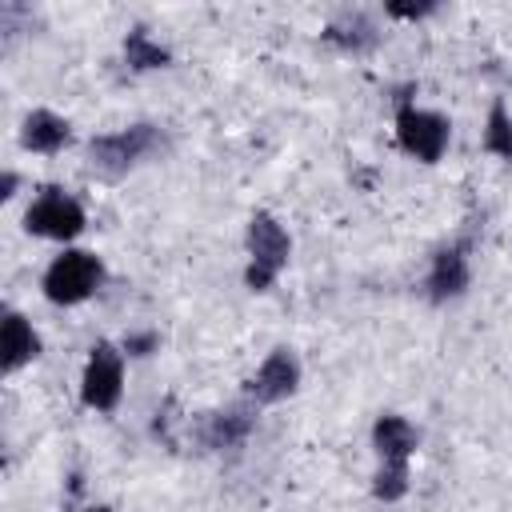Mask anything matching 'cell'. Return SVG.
<instances>
[{
  "label": "cell",
  "mask_w": 512,
  "mask_h": 512,
  "mask_svg": "<svg viewBox=\"0 0 512 512\" xmlns=\"http://www.w3.org/2000/svg\"><path fill=\"white\" fill-rule=\"evenodd\" d=\"M160 144H164L160 128H152V124H132V128H120L108 136H92L88 140V168L104 180H120L144 156H152Z\"/></svg>",
  "instance_id": "6da1fadb"
},
{
  "label": "cell",
  "mask_w": 512,
  "mask_h": 512,
  "mask_svg": "<svg viewBox=\"0 0 512 512\" xmlns=\"http://www.w3.org/2000/svg\"><path fill=\"white\" fill-rule=\"evenodd\" d=\"M292 256V240L288 232L276 224V216L268 212H256L248 220V268H244V284L252 292H264L276 284V276L284 272Z\"/></svg>",
  "instance_id": "7a4b0ae2"
},
{
  "label": "cell",
  "mask_w": 512,
  "mask_h": 512,
  "mask_svg": "<svg viewBox=\"0 0 512 512\" xmlns=\"http://www.w3.org/2000/svg\"><path fill=\"white\" fill-rule=\"evenodd\" d=\"M100 280H104V268H100V260L92 256V252H84V248H64L52 264H48V272H44V296L52 300V304H80V300H88L96 288H100Z\"/></svg>",
  "instance_id": "3957f363"
},
{
  "label": "cell",
  "mask_w": 512,
  "mask_h": 512,
  "mask_svg": "<svg viewBox=\"0 0 512 512\" xmlns=\"http://www.w3.org/2000/svg\"><path fill=\"white\" fill-rule=\"evenodd\" d=\"M448 120L440 112H428V108H416V104H400L396 108V140L408 156H416L420 164H436L448 148Z\"/></svg>",
  "instance_id": "277c9868"
},
{
  "label": "cell",
  "mask_w": 512,
  "mask_h": 512,
  "mask_svg": "<svg viewBox=\"0 0 512 512\" xmlns=\"http://www.w3.org/2000/svg\"><path fill=\"white\" fill-rule=\"evenodd\" d=\"M120 392H124V356L116 352V344L100 340L88 352V364L80 376V400L96 412H112L120 404Z\"/></svg>",
  "instance_id": "5b68a950"
},
{
  "label": "cell",
  "mask_w": 512,
  "mask_h": 512,
  "mask_svg": "<svg viewBox=\"0 0 512 512\" xmlns=\"http://www.w3.org/2000/svg\"><path fill=\"white\" fill-rule=\"evenodd\" d=\"M24 232L44 236V240H72L84 232V208L68 192L44 188L24 212Z\"/></svg>",
  "instance_id": "8992f818"
},
{
  "label": "cell",
  "mask_w": 512,
  "mask_h": 512,
  "mask_svg": "<svg viewBox=\"0 0 512 512\" xmlns=\"http://www.w3.org/2000/svg\"><path fill=\"white\" fill-rule=\"evenodd\" d=\"M300 384V360L292 348H272L268 360L256 368V376L248 380V396L256 404H276V400H288Z\"/></svg>",
  "instance_id": "52a82bcc"
},
{
  "label": "cell",
  "mask_w": 512,
  "mask_h": 512,
  "mask_svg": "<svg viewBox=\"0 0 512 512\" xmlns=\"http://www.w3.org/2000/svg\"><path fill=\"white\" fill-rule=\"evenodd\" d=\"M416 444H420L416 428L404 416H396V412H384L372 424V448H376L380 464H408V456L416 452Z\"/></svg>",
  "instance_id": "ba28073f"
},
{
  "label": "cell",
  "mask_w": 512,
  "mask_h": 512,
  "mask_svg": "<svg viewBox=\"0 0 512 512\" xmlns=\"http://www.w3.org/2000/svg\"><path fill=\"white\" fill-rule=\"evenodd\" d=\"M464 288H468V256H464V248H440L432 256V268H428V296L436 304H444V300H456Z\"/></svg>",
  "instance_id": "9c48e42d"
},
{
  "label": "cell",
  "mask_w": 512,
  "mask_h": 512,
  "mask_svg": "<svg viewBox=\"0 0 512 512\" xmlns=\"http://www.w3.org/2000/svg\"><path fill=\"white\" fill-rule=\"evenodd\" d=\"M68 136H72V128H68V120L64 116H56L52 108H36V112H28L24 116V124H20V144L28 148V152H60L64 144H68Z\"/></svg>",
  "instance_id": "30bf717a"
},
{
  "label": "cell",
  "mask_w": 512,
  "mask_h": 512,
  "mask_svg": "<svg viewBox=\"0 0 512 512\" xmlns=\"http://www.w3.org/2000/svg\"><path fill=\"white\" fill-rule=\"evenodd\" d=\"M0 348H4V372H20L28 360L40 356V336L32 332V324L20 316V312H8L4 316V336H0Z\"/></svg>",
  "instance_id": "8fae6325"
},
{
  "label": "cell",
  "mask_w": 512,
  "mask_h": 512,
  "mask_svg": "<svg viewBox=\"0 0 512 512\" xmlns=\"http://www.w3.org/2000/svg\"><path fill=\"white\" fill-rule=\"evenodd\" d=\"M252 428V416L232 408V412H212L208 416V428H204V440L208 448H236Z\"/></svg>",
  "instance_id": "7c38bea8"
},
{
  "label": "cell",
  "mask_w": 512,
  "mask_h": 512,
  "mask_svg": "<svg viewBox=\"0 0 512 512\" xmlns=\"http://www.w3.org/2000/svg\"><path fill=\"white\" fill-rule=\"evenodd\" d=\"M124 60H128V68L148 72V68H164L172 56H168V48H160L144 28H132L128 40H124Z\"/></svg>",
  "instance_id": "4fadbf2b"
},
{
  "label": "cell",
  "mask_w": 512,
  "mask_h": 512,
  "mask_svg": "<svg viewBox=\"0 0 512 512\" xmlns=\"http://www.w3.org/2000/svg\"><path fill=\"white\" fill-rule=\"evenodd\" d=\"M484 148L496 152V156H504V160H512V116H508V108H504L500 100H496L492 112H488V124H484Z\"/></svg>",
  "instance_id": "5bb4252c"
},
{
  "label": "cell",
  "mask_w": 512,
  "mask_h": 512,
  "mask_svg": "<svg viewBox=\"0 0 512 512\" xmlns=\"http://www.w3.org/2000/svg\"><path fill=\"white\" fill-rule=\"evenodd\" d=\"M408 492V464H380L372 476V496L376 500H400Z\"/></svg>",
  "instance_id": "9a60e30c"
},
{
  "label": "cell",
  "mask_w": 512,
  "mask_h": 512,
  "mask_svg": "<svg viewBox=\"0 0 512 512\" xmlns=\"http://www.w3.org/2000/svg\"><path fill=\"white\" fill-rule=\"evenodd\" d=\"M436 4H388V12L392 16H408V20H416V16H428Z\"/></svg>",
  "instance_id": "2e32d148"
},
{
  "label": "cell",
  "mask_w": 512,
  "mask_h": 512,
  "mask_svg": "<svg viewBox=\"0 0 512 512\" xmlns=\"http://www.w3.org/2000/svg\"><path fill=\"white\" fill-rule=\"evenodd\" d=\"M0 196H4V200L16 196V172H4V188H0Z\"/></svg>",
  "instance_id": "e0dca14e"
},
{
  "label": "cell",
  "mask_w": 512,
  "mask_h": 512,
  "mask_svg": "<svg viewBox=\"0 0 512 512\" xmlns=\"http://www.w3.org/2000/svg\"><path fill=\"white\" fill-rule=\"evenodd\" d=\"M88 512H112V508H108V504H92Z\"/></svg>",
  "instance_id": "ac0fdd59"
}]
</instances>
